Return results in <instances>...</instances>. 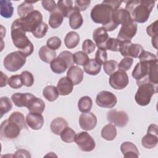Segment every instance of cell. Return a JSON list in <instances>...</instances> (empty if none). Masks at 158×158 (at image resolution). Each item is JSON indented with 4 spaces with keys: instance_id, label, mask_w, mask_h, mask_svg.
Instances as JSON below:
<instances>
[{
    "instance_id": "obj_1",
    "label": "cell",
    "mask_w": 158,
    "mask_h": 158,
    "mask_svg": "<svg viewBox=\"0 0 158 158\" xmlns=\"http://www.w3.org/2000/svg\"><path fill=\"white\" fill-rule=\"evenodd\" d=\"M158 60H139L132 71V77L135 79L138 86L151 83L154 85L158 83Z\"/></svg>"
},
{
    "instance_id": "obj_2",
    "label": "cell",
    "mask_w": 158,
    "mask_h": 158,
    "mask_svg": "<svg viewBox=\"0 0 158 158\" xmlns=\"http://www.w3.org/2000/svg\"><path fill=\"white\" fill-rule=\"evenodd\" d=\"M24 129H27L24 115L20 112H14L1 125V139L10 141L16 139L19 136L21 130Z\"/></svg>"
},
{
    "instance_id": "obj_3",
    "label": "cell",
    "mask_w": 158,
    "mask_h": 158,
    "mask_svg": "<svg viewBox=\"0 0 158 158\" xmlns=\"http://www.w3.org/2000/svg\"><path fill=\"white\" fill-rule=\"evenodd\" d=\"M156 1L133 0L127 2L125 10L130 14L131 19L136 23H145L149 19Z\"/></svg>"
},
{
    "instance_id": "obj_4",
    "label": "cell",
    "mask_w": 158,
    "mask_h": 158,
    "mask_svg": "<svg viewBox=\"0 0 158 158\" xmlns=\"http://www.w3.org/2000/svg\"><path fill=\"white\" fill-rule=\"evenodd\" d=\"M10 35L14 45L26 57L30 56L34 50L33 43L26 36V31L20 23V19H15L10 27Z\"/></svg>"
},
{
    "instance_id": "obj_5",
    "label": "cell",
    "mask_w": 158,
    "mask_h": 158,
    "mask_svg": "<svg viewBox=\"0 0 158 158\" xmlns=\"http://www.w3.org/2000/svg\"><path fill=\"white\" fill-rule=\"evenodd\" d=\"M114 9L110 5L102 1L101 4L95 5L91 11V18L92 20L102 25L107 31H111L117 28L112 22V14Z\"/></svg>"
},
{
    "instance_id": "obj_6",
    "label": "cell",
    "mask_w": 158,
    "mask_h": 158,
    "mask_svg": "<svg viewBox=\"0 0 158 158\" xmlns=\"http://www.w3.org/2000/svg\"><path fill=\"white\" fill-rule=\"evenodd\" d=\"M135 94V99L141 106H145L150 103L152 96L157 92V85L151 83H144L138 86Z\"/></svg>"
},
{
    "instance_id": "obj_7",
    "label": "cell",
    "mask_w": 158,
    "mask_h": 158,
    "mask_svg": "<svg viewBox=\"0 0 158 158\" xmlns=\"http://www.w3.org/2000/svg\"><path fill=\"white\" fill-rule=\"evenodd\" d=\"M26 56L20 51L8 54L4 59V68L9 72H16L20 69L26 63Z\"/></svg>"
},
{
    "instance_id": "obj_8",
    "label": "cell",
    "mask_w": 158,
    "mask_h": 158,
    "mask_svg": "<svg viewBox=\"0 0 158 158\" xmlns=\"http://www.w3.org/2000/svg\"><path fill=\"white\" fill-rule=\"evenodd\" d=\"M22 27L26 32H33L43 22L42 14L34 10L24 18H19Z\"/></svg>"
},
{
    "instance_id": "obj_9",
    "label": "cell",
    "mask_w": 158,
    "mask_h": 158,
    "mask_svg": "<svg viewBox=\"0 0 158 158\" xmlns=\"http://www.w3.org/2000/svg\"><path fill=\"white\" fill-rule=\"evenodd\" d=\"M23 106L26 107L30 112L43 113L45 109V103L40 98H36L31 93H24Z\"/></svg>"
},
{
    "instance_id": "obj_10",
    "label": "cell",
    "mask_w": 158,
    "mask_h": 158,
    "mask_svg": "<svg viewBox=\"0 0 158 158\" xmlns=\"http://www.w3.org/2000/svg\"><path fill=\"white\" fill-rule=\"evenodd\" d=\"M137 29V23L131 18L122 24L117 38L120 41H131L136 35Z\"/></svg>"
},
{
    "instance_id": "obj_11",
    "label": "cell",
    "mask_w": 158,
    "mask_h": 158,
    "mask_svg": "<svg viewBox=\"0 0 158 158\" xmlns=\"http://www.w3.org/2000/svg\"><path fill=\"white\" fill-rule=\"evenodd\" d=\"M143 51L144 48L141 44L132 43L131 41H122L119 49L122 56L131 58H138Z\"/></svg>"
},
{
    "instance_id": "obj_12",
    "label": "cell",
    "mask_w": 158,
    "mask_h": 158,
    "mask_svg": "<svg viewBox=\"0 0 158 158\" xmlns=\"http://www.w3.org/2000/svg\"><path fill=\"white\" fill-rule=\"evenodd\" d=\"M129 78L125 71L121 69L116 70L114 73L110 75L109 83L110 86L115 89L121 90L124 89L128 85Z\"/></svg>"
},
{
    "instance_id": "obj_13",
    "label": "cell",
    "mask_w": 158,
    "mask_h": 158,
    "mask_svg": "<svg viewBox=\"0 0 158 158\" xmlns=\"http://www.w3.org/2000/svg\"><path fill=\"white\" fill-rule=\"evenodd\" d=\"M75 142L79 149L84 152H90L94 149L96 143L86 131H81L76 135Z\"/></svg>"
},
{
    "instance_id": "obj_14",
    "label": "cell",
    "mask_w": 158,
    "mask_h": 158,
    "mask_svg": "<svg viewBox=\"0 0 158 158\" xmlns=\"http://www.w3.org/2000/svg\"><path fill=\"white\" fill-rule=\"evenodd\" d=\"M107 120L115 126L122 128L128 123L129 117L125 111L111 109L107 114Z\"/></svg>"
},
{
    "instance_id": "obj_15",
    "label": "cell",
    "mask_w": 158,
    "mask_h": 158,
    "mask_svg": "<svg viewBox=\"0 0 158 158\" xmlns=\"http://www.w3.org/2000/svg\"><path fill=\"white\" fill-rule=\"evenodd\" d=\"M158 127L156 124H151L148 128L147 134L141 139V144L146 149H152L158 143Z\"/></svg>"
},
{
    "instance_id": "obj_16",
    "label": "cell",
    "mask_w": 158,
    "mask_h": 158,
    "mask_svg": "<svg viewBox=\"0 0 158 158\" xmlns=\"http://www.w3.org/2000/svg\"><path fill=\"white\" fill-rule=\"evenodd\" d=\"M117 102V97L112 92L107 91H100L96 96V104L103 108H113Z\"/></svg>"
},
{
    "instance_id": "obj_17",
    "label": "cell",
    "mask_w": 158,
    "mask_h": 158,
    "mask_svg": "<svg viewBox=\"0 0 158 158\" xmlns=\"http://www.w3.org/2000/svg\"><path fill=\"white\" fill-rule=\"evenodd\" d=\"M97 117L92 112H83L80 115L79 125L81 129L90 131L95 128L97 124Z\"/></svg>"
},
{
    "instance_id": "obj_18",
    "label": "cell",
    "mask_w": 158,
    "mask_h": 158,
    "mask_svg": "<svg viewBox=\"0 0 158 158\" xmlns=\"http://www.w3.org/2000/svg\"><path fill=\"white\" fill-rule=\"evenodd\" d=\"M109 38L107 31L103 27L97 28L93 31V39L95 41L96 46L98 49H106V43Z\"/></svg>"
},
{
    "instance_id": "obj_19",
    "label": "cell",
    "mask_w": 158,
    "mask_h": 158,
    "mask_svg": "<svg viewBox=\"0 0 158 158\" xmlns=\"http://www.w3.org/2000/svg\"><path fill=\"white\" fill-rule=\"evenodd\" d=\"M27 125L32 130H40L44 124V118L41 114L29 112L26 116Z\"/></svg>"
},
{
    "instance_id": "obj_20",
    "label": "cell",
    "mask_w": 158,
    "mask_h": 158,
    "mask_svg": "<svg viewBox=\"0 0 158 158\" xmlns=\"http://www.w3.org/2000/svg\"><path fill=\"white\" fill-rule=\"evenodd\" d=\"M131 18L130 14L125 9H114L112 12V22L116 28Z\"/></svg>"
},
{
    "instance_id": "obj_21",
    "label": "cell",
    "mask_w": 158,
    "mask_h": 158,
    "mask_svg": "<svg viewBox=\"0 0 158 158\" xmlns=\"http://www.w3.org/2000/svg\"><path fill=\"white\" fill-rule=\"evenodd\" d=\"M67 77L72 82L73 85L80 84L83 79V71L78 66L73 65L69 68Z\"/></svg>"
},
{
    "instance_id": "obj_22",
    "label": "cell",
    "mask_w": 158,
    "mask_h": 158,
    "mask_svg": "<svg viewBox=\"0 0 158 158\" xmlns=\"http://www.w3.org/2000/svg\"><path fill=\"white\" fill-rule=\"evenodd\" d=\"M57 89L59 95L67 96L72 92L73 84L67 77H64L61 78L57 82Z\"/></svg>"
},
{
    "instance_id": "obj_23",
    "label": "cell",
    "mask_w": 158,
    "mask_h": 158,
    "mask_svg": "<svg viewBox=\"0 0 158 158\" xmlns=\"http://www.w3.org/2000/svg\"><path fill=\"white\" fill-rule=\"evenodd\" d=\"M120 151L125 157H138L139 151L133 143L125 141L120 145Z\"/></svg>"
},
{
    "instance_id": "obj_24",
    "label": "cell",
    "mask_w": 158,
    "mask_h": 158,
    "mask_svg": "<svg viewBox=\"0 0 158 158\" xmlns=\"http://www.w3.org/2000/svg\"><path fill=\"white\" fill-rule=\"evenodd\" d=\"M73 2L70 0H60L57 1V8L62 13L64 17H69L72 12L75 9Z\"/></svg>"
},
{
    "instance_id": "obj_25",
    "label": "cell",
    "mask_w": 158,
    "mask_h": 158,
    "mask_svg": "<svg viewBox=\"0 0 158 158\" xmlns=\"http://www.w3.org/2000/svg\"><path fill=\"white\" fill-rule=\"evenodd\" d=\"M38 55L42 61L49 64L56 59V52L47 46H43L39 50Z\"/></svg>"
},
{
    "instance_id": "obj_26",
    "label": "cell",
    "mask_w": 158,
    "mask_h": 158,
    "mask_svg": "<svg viewBox=\"0 0 158 158\" xmlns=\"http://www.w3.org/2000/svg\"><path fill=\"white\" fill-rule=\"evenodd\" d=\"M68 127L67 122L62 117H56L52 120L50 124L51 131L56 135H59L62 131Z\"/></svg>"
},
{
    "instance_id": "obj_27",
    "label": "cell",
    "mask_w": 158,
    "mask_h": 158,
    "mask_svg": "<svg viewBox=\"0 0 158 158\" xmlns=\"http://www.w3.org/2000/svg\"><path fill=\"white\" fill-rule=\"evenodd\" d=\"M50 67L51 70L57 74L64 73L69 68L66 62L62 58L58 56L50 63Z\"/></svg>"
},
{
    "instance_id": "obj_28",
    "label": "cell",
    "mask_w": 158,
    "mask_h": 158,
    "mask_svg": "<svg viewBox=\"0 0 158 158\" xmlns=\"http://www.w3.org/2000/svg\"><path fill=\"white\" fill-rule=\"evenodd\" d=\"M69 25L73 29L77 30L81 27L83 23V19L80 12L75 9L69 16Z\"/></svg>"
},
{
    "instance_id": "obj_29",
    "label": "cell",
    "mask_w": 158,
    "mask_h": 158,
    "mask_svg": "<svg viewBox=\"0 0 158 158\" xmlns=\"http://www.w3.org/2000/svg\"><path fill=\"white\" fill-rule=\"evenodd\" d=\"M102 138L107 141L114 140L117 136V128L112 123H109L104 126L101 131Z\"/></svg>"
},
{
    "instance_id": "obj_30",
    "label": "cell",
    "mask_w": 158,
    "mask_h": 158,
    "mask_svg": "<svg viewBox=\"0 0 158 158\" xmlns=\"http://www.w3.org/2000/svg\"><path fill=\"white\" fill-rule=\"evenodd\" d=\"M80 42V36L76 31H71L67 33L64 38V43L68 49H73L78 46Z\"/></svg>"
},
{
    "instance_id": "obj_31",
    "label": "cell",
    "mask_w": 158,
    "mask_h": 158,
    "mask_svg": "<svg viewBox=\"0 0 158 158\" xmlns=\"http://www.w3.org/2000/svg\"><path fill=\"white\" fill-rule=\"evenodd\" d=\"M83 70L90 75H96L101 72V65L95 59H90L83 66Z\"/></svg>"
},
{
    "instance_id": "obj_32",
    "label": "cell",
    "mask_w": 158,
    "mask_h": 158,
    "mask_svg": "<svg viewBox=\"0 0 158 158\" xmlns=\"http://www.w3.org/2000/svg\"><path fill=\"white\" fill-rule=\"evenodd\" d=\"M0 14L2 17L6 19H9L12 17L14 14V7L10 1H0Z\"/></svg>"
},
{
    "instance_id": "obj_33",
    "label": "cell",
    "mask_w": 158,
    "mask_h": 158,
    "mask_svg": "<svg viewBox=\"0 0 158 158\" xmlns=\"http://www.w3.org/2000/svg\"><path fill=\"white\" fill-rule=\"evenodd\" d=\"M64 16L62 13L57 9L51 13L49 18V25L52 28L59 27L63 22Z\"/></svg>"
},
{
    "instance_id": "obj_34",
    "label": "cell",
    "mask_w": 158,
    "mask_h": 158,
    "mask_svg": "<svg viewBox=\"0 0 158 158\" xmlns=\"http://www.w3.org/2000/svg\"><path fill=\"white\" fill-rule=\"evenodd\" d=\"M59 91L57 87L52 85L46 86L43 90V96L49 102L56 101L59 96Z\"/></svg>"
},
{
    "instance_id": "obj_35",
    "label": "cell",
    "mask_w": 158,
    "mask_h": 158,
    "mask_svg": "<svg viewBox=\"0 0 158 158\" xmlns=\"http://www.w3.org/2000/svg\"><path fill=\"white\" fill-rule=\"evenodd\" d=\"M34 2L24 1L17 7V13L20 18H24L34 10L33 4Z\"/></svg>"
},
{
    "instance_id": "obj_36",
    "label": "cell",
    "mask_w": 158,
    "mask_h": 158,
    "mask_svg": "<svg viewBox=\"0 0 158 158\" xmlns=\"http://www.w3.org/2000/svg\"><path fill=\"white\" fill-rule=\"evenodd\" d=\"M92 106L93 101L88 96H84L78 100V108L82 113L89 112L92 108Z\"/></svg>"
},
{
    "instance_id": "obj_37",
    "label": "cell",
    "mask_w": 158,
    "mask_h": 158,
    "mask_svg": "<svg viewBox=\"0 0 158 158\" xmlns=\"http://www.w3.org/2000/svg\"><path fill=\"white\" fill-rule=\"evenodd\" d=\"M76 135L77 134L75 131L69 127H65L60 134L61 139L67 143H70L75 141Z\"/></svg>"
},
{
    "instance_id": "obj_38",
    "label": "cell",
    "mask_w": 158,
    "mask_h": 158,
    "mask_svg": "<svg viewBox=\"0 0 158 158\" xmlns=\"http://www.w3.org/2000/svg\"><path fill=\"white\" fill-rule=\"evenodd\" d=\"M12 108V103L7 96H2L0 99V114L1 117L9 112Z\"/></svg>"
},
{
    "instance_id": "obj_39",
    "label": "cell",
    "mask_w": 158,
    "mask_h": 158,
    "mask_svg": "<svg viewBox=\"0 0 158 158\" xmlns=\"http://www.w3.org/2000/svg\"><path fill=\"white\" fill-rule=\"evenodd\" d=\"M73 56L74 62L79 65L84 66L89 60L87 54L83 51H77L73 54Z\"/></svg>"
},
{
    "instance_id": "obj_40",
    "label": "cell",
    "mask_w": 158,
    "mask_h": 158,
    "mask_svg": "<svg viewBox=\"0 0 158 158\" xmlns=\"http://www.w3.org/2000/svg\"><path fill=\"white\" fill-rule=\"evenodd\" d=\"M118 68V64L116 60H107L103 64V69L105 73L108 75H110L114 73L116 70H117Z\"/></svg>"
},
{
    "instance_id": "obj_41",
    "label": "cell",
    "mask_w": 158,
    "mask_h": 158,
    "mask_svg": "<svg viewBox=\"0 0 158 158\" xmlns=\"http://www.w3.org/2000/svg\"><path fill=\"white\" fill-rule=\"evenodd\" d=\"M121 41H122L118 40L117 38L109 37V38L107 40L106 43L105 48L106 50H109L111 51H114V52L119 51Z\"/></svg>"
},
{
    "instance_id": "obj_42",
    "label": "cell",
    "mask_w": 158,
    "mask_h": 158,
    "mask_svg": "<svg viewBox=\"0 0 158 158\" xmlns=\"http://www.w3.org/2000/svg\"><path fill=\"white\" fill-rule=\"evenodd\" d=\"M48 30V25L46 23L42 22L32 32V34L36 38H42L46 35Z\"/></svg>"
},
{
    "instance_id": "obj_43",
    "label": "cell",
    "mask_w": 158,
    "mask_h": 158,
    "mask_svg": "<svg viewBox=\"0 0 158 158\" xmlns=\"http://www.w3.org/2000/svg\"><path fill=\"white\" fill-rule=\"evenodd\" d=\"M23 85L27 87L31 86L34 83V77L33 74L28 71H23L20 74Z\"/></svg>"
},
{
    "instance_id": "obj_44",
    "label": "cell",
    "mask_w": 158,
    "mask_h": 158,
    "mask_svg": "<svg viewBox=\"0 0 158 158\" xmlns=\"http://www.w3.org/2000/svg\"><path fill=\"white\" fill-rule=\"evenodd\" d=\"M8 85L13 89H19L23 86L20 75H14L11 76L8 80Z\"/></svg>"
},
{
    "instance_id": "obj_45",
    "label": "cell",
    "mask_w": 158,
    "mask_h": 158,
    "mask_svg": "<svg viewBox=\"0 0 158 158\" xmlns=\"http://www.w3.org/2000/svg\"><path fill=\"white\" fill-rule=\"evenodd\" d=\"M46 46L50 49L56 51L60 47L61 40L57 36H52L47 40Z\"/></svg>"
},
{
    "instance_id": "obj_46",
    "label": "cell",
    "mask_w": 158,
    "mask_h": 158,
    "mask_svg": "<svg viewBox=\"0 0 158 158\" xmlns=\"http://www.w3.org/2000/svg\"><path fill=\"white\" fill-rule=\"evenodd\" d=\"M58 57L62 58L66 62L69 68L73 66L75 64L74 60H73V54L69 51H64L61 52L59 54Z\"/></svg>"
},
{
    "instance_id": "obj_47",
    "label": "cell",
    "mask_w": 158,
    "mask_h": 158,
    "mask_svg": "<svg viewBox=\"0 0 158 158\" xmlns=\"http://www.w3.org/2000/svg\"><path fill=\"white\" fill-rule=\"evenodd\" d=\"M96 48V44L91 40L86 39L85 40L82 44V49L84 52L86 54L92 53Z\"/></svg>"
},
{
    "instance_id": "obj_48",
    "label": "cell",
    "mask_w": 158,
    "mask_h": 158,
    "mask_svg": "<svg viewBox=\"0 0 158 158\" xmlns=\"http://www.w3.org/2000/svg\"><path fill=\"white\" fill-rule=\"evenodd\" d=\"M133 63V59L130 57H125L122 59L118 64V68L124 71H127L130 69Z\"/></svg>"
},
{
    "instance_id": "obj_49",
    "label": "cell",
    "mask_w": 158,
    "mask_h": 158,
    "mask_svg": "<svg viewBox=\"0 0 158 158\" xmlns=\"http://www.w3.org/2000/svg\"><path fill=\"white\" fill-rule=\"evenodd\" d=\"M95 59L101 64H104L107 60V53L106 49H98L95 54Z\"/></svg>"
},
{
    "instance_id": "obj_50",
    "label": "cell",
    "mask_w": 158,
    "mask_h": 158,
    "mask_svg": "<svg viewBox=\"0 0 158 158\" xmlns=\"http://www.w3.org/2000/svg\"><path fill=\"white\" fill-rule=\"evenodd\" d=\"M91 1L89 0H77L75 1V8L78 10L85 11L90 5Z\"/></svg>"
},
{
    "instance_id": "obj_51",
    "label": "cell",
    "mask_w": 158,
    "mask_h": 158,
    "mask_svg": "<svg viewBox=\"0 0 158 158\" xmlns=\"http://www.w3.org/2000/svg\"><path fill=\"white\" fill-rule=\"evenodd\" d=\"M41 4L45 10L50 12H52L57 9V4H56V2L52 0L42 1Z\"/></svg>"
},
{
    "instance_id": "obj_52",
    "label": "cell",
    "mask_w": 158,
    "mask_h": 158,
    "mask_svg": "<svg viewBox=\"0 0 158 158\" xmlns=\"http://www.w3.org/2000/svg\"><path fill=\"white\" fill-rule=\"evenodd\" d=\"M157 22L158 21L156 20L146 28V32L148 35L152 38L157 36Z\"/></svg>"
},
{
    "instance_id": "obj_53",
    "label": "cell",
    "mask_w": 158,
    "mask_h": 158,
    "mask_svg": "<svg viewBox=\"0 0 158 158\" xmlns=\"http://www.w3.org/2000/svg\"><path fill=\"white\" fill-rule=\"evenodd\" d=\"M139 60H154L157 59V57L155 54L146 51H143L139 56L138 57Z\"/></svg>"
},
{
    "instance_id": "obj_54",
    "label": "cell",
    "mask_w": 158,
    "mask_h": 158,
    "mask_svg": "<svg viewBox=\"0 0 158 158\" xmlns=\"http://www.w3.org/2000/svg\"><path fill=\"white\" fill-rule=\"evenodd\" d=\"M14 156L16 157H30L31 155L28 151L24 149H19L16 151Z\"/></svg>"
},
{
    "instance_id": "obj_55",
    "label": "cell",
    "mask_w": 158,
    "mask_h": 158,
    "mask_svg": "<svg viewBox=\"0 0 158 158\" xmlns=\"http://www.w3.org/2000/svg\"><path fill=\"white\" fill-rule=\"evenodd\" d=\"M106 3L110 5L111 7H112L114 9H118L120 6L122 4V1H104Z\"/></svg>"
},
{
    "instance_id": "obj_56",
    "label": "cell",
    "mask_w": 158,
    "mask_h": 158,
    "mask_svg": "<svg viewBox=\"0 0 158 158\" xmlns=\"http://www.w3.org/2000/svg\"><path fill=\"white\" fill-rule=\"evenodd\" d=\"M9 78L2 71L1 72V87H4L8 84Z\"/></svg>"
},
{
    "instance_id": "obj_57",
    "label": "cell",
    "mask_w": 158,
    "mask_h": 158,
    "mask_svg": "<svg viewBox=\"0 0 158 158\" xmlns=\"http://www.w3.org/2000/svg\"><path fill=\"white\" fill-rule=\"evenodd\" d=\"M157 36L152 38V40H151V43H152V46H154L156 49L157 48Z\"/></svg>"
}]
</instances>
